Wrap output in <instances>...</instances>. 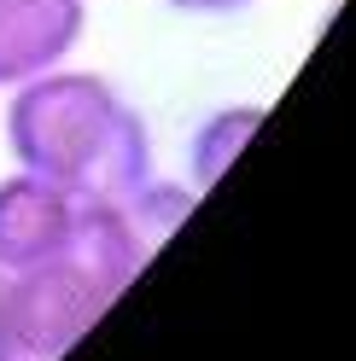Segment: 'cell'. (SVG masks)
Wrapping results in <instances>:
<instances>
[{
    "label": "cell",
    "instance_id": "obj_1",
    "mask_svg": "<svg viewBox=\"0 0 356 361\" xmlns=\"http://www.w3.org/2000/svg\"><path fill=\"white\" fill-rule=\"evenodd\" d=\"M12 164L64 187L71 198H129L152 180L146 117L100 71H59L6 87Z\"/></svg>",
    "mask_w": 356,
    "mask_h": 361
},
{
    "label": "cell",
    "instance_id": "obj_2",
    "mask_svg": "<svg viewBox=\"0 0 356 361\" xmlns=\"http://www.w3.org/2000/svg\"><path fill=\"white\" fill-rule=\"evenodd\" d=\"M117 303L111 291L76 268L71 257L6 274V314H0V361H64L100 314Z\"/></svg>",
    "mask_w": 356,
    "mask_h": 361
},
{
    "label": "cell",
    "instance_id": "obj_3",
    "mask_svg": "<svg viewBox=\"0 0 356 361\" xmlns=\"http://www.w3.org/2000/svg\"><path fill=\"white\" fill-rule=\"evenodd\" d=\"M76 210H82V198H71L64 187H53V180H41L30 169H12L0 180V268L24 274V268L59 262L71 251Z\"/></svg>",
    "mask_w": 356,
    "mask_h": 361
},
{
    "label": "cell",
    "instance_id": "obj_4",
    "mask_svg": "<svg viewBox=\"0 0 356 361\" xmlns=\"http://www.w3.org/2000/svg\"><path fill=\"white\" fill-rule=\"evenodd\" d=\"M88 30V0H0V87L71 64Z\"/></svg>",
    "mask_w": 356,
    "mask_h": 361
},
{
    "label": "cell",
    "instance_id": "obj_5",
    "mask_svg": "<svg viewBox=\"0 0 356 361\" xmlns=\"http://www.w3.org/2000/svg\"><path fill=\"white\" fill-rule=\"evenodd\" d=\"M152 251H158V245H152V233L135 221V210H129L123 198H82L76 233H71V251L64 257L76 268H88L111 298H123V291L141 280Z\"/></svg>",
    "mask_w": 356,
    "mask_h": 361
},
{
    "label": "cell",
    "instance_id": "obj_6",
    "mask_svg": "<svg viewBox=\"0 0 356 361\" xmlns=\"http://www.w3.org/2000/svg\"><path fill=\"white\" fill-rule=\"evenodd\" d=\"M257 128H263V105H216L210 117L193 128V140H187V180H193V192H210L216 180L228 175V164L251 146Z\"/></svg>",
    "mask_w": 356,
    "mask_h": 361
},
{
    "label": "cell",
    "instance_id": "obj_7",
    "mask_svg": "<svg viewBox=\"0 0 356 361\" xmlns=\"http://www.w3.org/2000/svg\"><path fill=\"white\" fill-rule=\"evenodd\" d=\"M164 6L182 12V18H234V12L257 6V0H164Z\"/></svg>",
    "mask_w": 356,
    "mask_h": 361
},
{
    "label": "cell",
    "instance_id": "obj_8",
    "mask_svg": "<svg viewBox=\"0 0 356 361\" xmlns=\"http://www.w3.org/2000/svg\"><path fill=\"white\" fill-rule=\"evenodd\" d=\"M0 314H6V268H0Z\"/></svg>",
    "mask_w": 356,
    "mask_h": 361
}]
</instances>
